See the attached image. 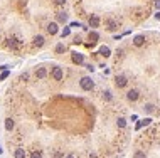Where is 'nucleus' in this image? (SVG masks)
<instances>
[{
	"label": "nucleus",
	"mask_w": 160,
	"mask_h": 158,
	"mask_svg": "<svg viewBox=\"0 0 160 158\" xmlns=\"http://www.w3.org/2000/svg\"><path fill=\"white\" fill-rule=\"evenodd\" d=\"M46 76H47V69H46L44 66H39V67L36 69V78H37V79H44Z\"/></svg>",
	"instance_id": "0eeeda50"
},
{
	"label": "nucleus",
	"mask_w": 160,
	"mask_h": 158,
	"mask_svg": "<svg viewBox=\"0 0 160 158\" xmlns=\"http://www.w3.org/2000/svg\"><path fill=\"white\" fill-rule=\"evenodd\" d=\"M86 69H88V71H91V72H93V71H94V67H93L91 64H88V66H86Z\"/></svg>",
	"instance_id": "c85d7f7f"
},
{
	"label": "nucleus",
	"mask_w": 160,
	"mask_h": 158,
	"mask_svg": "<svg viewBox=\"0 0 160 158\" xmlns=\"http://www.w3.org/2000/svg\"><path fill=\"white\" fill-rule=\"evenodd\" d=\"M62 76H64V72H62V67H59V66H56L54 69L51 71V78L54 79V81H61Z\"/></svg>",
	"instance_id": "f03ea898"
},
{
	"label": "nucleus",
	"mask_w": 160,
	"mask_h": 158,
	"mask_svg": "<svg viewBox=\"0 0 160 158\" xmlns=\"http://www.w3.org/2000/svg\"><path fill=\"white\" fill-rule=\"evenodd\" d=\"M79 84H81V89H84V91H91L94 88V81L91 78H83L79 81Z\"/></svg>",
	"instance_id": "f257e3e1"
},
{
	"label": "nucleus",
	"mask_w": 160,
	"mask_h": 158,
	"mask_svg": "<svg viewBox=\"0 0 160 158\" xmlns=\"http://www.w3.org/2000/svg\"><path fill=\"white\" fill-rule=\"evenodd\" d=\"M5 78H9V72H7V71H3L2 76H0V79H5Z\"/></svg>",
	"instance_id": "bb28decb"
},
{
	"label": "nucleus",
	"mask_w": 160,
	"mask_h": 158,
	"mask_svg": "<svg viewBox=\"0 0 160 158\" xmlns=\"http://www.w3.org/2000/svg\"><path fill=\"white\" fill-rule=\"evenodd\" d=\"M71 27H81V24H79V22H72V24H71Z\"/></svg>",
	"instance_id": "cd10ccee"
},
{
	"label": "nucleus",
	"mask_w": 160,
	"mask_h": 158,
	"mask_svg": "<svg viewBox=\"0 0 160 158\" xmlns=\"http://www.w3.org/2000/svg\"><path fill=\"white\" fill-rule=\"evenodd\" d=\"M0 151H2V148H0Z\"/></svg>",
	"instance_id": "473e14b6"
},
{
	"label": "nucleus",
	"mask_w": 160,
	"mask_h": 158,
	"mask_svg": "<svg viewBox=\"0 0 160 158\" xmlns=\"http://www.w3.org/2000/svg\"><path fill=\"white\" fill-rule=\"evenodd\" d=\"M103 99H105V101H111V99H113L110 91H105V93H103Z\"/></svg>",
	"instance_id": "412c9836"
},
{
	"label": "nucleus",
	"mask_w": 160,
	"mask_h": 158,
	"mask_svg": "<svg viewBox=\"0 0 160 158\" xmlns=\"http://www.w3.org/2000/svg\"><path fill=\"white\" fill-rule=\"evenodd\" d=\"M100 54L103 56V57H108V56H111V50H110V47H106V46H103V47H100Z\"/></svg>",
	"instance_id": "2eb2a0df"
},
{
	"label": "nucleus",
	"mask_w": 160,
	"mask_h": 158,
	"mask_svg": "<svg viewBox=\"0 0 160 158\" xmlns=\"http://www.w3.org/2000/svg\"><path fill=\"white\" fill-rule=\"evenodd\" d=\"M88 39H90L91 44H94V42H98V39H100V34H98L96 30H90V34H88Z\"/></svg>",
	"instance_id": "9b49d317"
},
{
	"label": "nucleus",
	"mask_w": 160,
	"mask_h": 158,
	"mask_svg": "<svg viewBox=\"0 0 160 158\" xmlns=\"http://www.w3.org/2000/svg\"><path fill=\"white\" fill-rule=\"evenodd\" d=\"M54 3H56V5H64L66 0H54Z\"/></svg>",
	"instance_id": "a878e982"
},
{
	"label": "nucleus",
	"mask_w": 160,
	"mask_h": 158,
	"mask_svg": "<svg viewBox=\"0 0 160 158\" xmlns=\"http://www.w3.org/2000/svg\"><path fill=\"white\" fill-rule=\"evenodd\" d=\"M66 158H74V155H72V153H71V155H68V157Z\"/></svg>",
	"instance_id": "2f4dec72"
},
{
	"label": "nucleus",
	"mask_w": 160,
	"mask_h": 158,
	"mask_svg": "<svg viewBox=\"0 0 160 158\" xmlns=\"http://www.w3.org/2000/svg\"><path fill=\"white\" fill-rule=\"evenodd\" d=\"M20 42H17V39H14V37H10V39H7V47H10V49H19Z\"/></svg>",
	"instance_id": "9d476101"
},
{
	"label": "nucleus",
	"mask_w": 160,
	"mask_h": 158,
	"mask_svg": "<svg viewBox=\"0 0 160 158\" xmlns=\"http://www.w3.org/2000/svg\"><path fill=\"white\" fill-rule=\"evenodd\" d=\"M71 57H72V62H74V64H78V66L84 62V56L79 54V52H72V56H71Z\"/></svg>",
	"instance_id": "6e6552de"
},
{
	"label": "nucleus",
	"mask_w": 160,
	"mask_h": 158,
	"mask_svg": "<svg viewBox=\"0 0 160 158\" xmlns=\"http://www.w3.org/2000/svg\"><path fill=\"white\" fill-rule=\"evenodd\" d=\"M88 24H90V27H93V29H96V27H100L101 20H100V17H98L96 14H93V15L90 17V20H88Z\"/></svg>",
	"instance_id": "20e7f679"
},
{
	"label": "nucleus",
	"mask_w": 160,
	"mask_h": 158,
	"mask_svg": "<svg viewBox=\"0 0 160 158\" xmlns=\"http://www.w3.org/2000/svg\"><path fill=\"white\" fill-rule=\"evenodd\" d=\"M69 34H71V29H69V27H64V30H62V34H61V35H62V39H64V37H68Z\"/></svg>",
	"instance_id": "b1692460"
},
{
	"label": "nucleus",
	"mask_w": 160,
	"mask_h": 158,
	"mask_svg": "<svg viewBox=\"0 0 160 158\" xmlns=\"http://www.w3.org/2000/svg\"><path fill=\"white\" fill-rule=\"evenodd\" d=\"M14 157H15V158H25V150H24V148H17V150H15V153H14Z\"/></svg>",
	"instance_id": "dca6fc26"
},
{
	"label": "nucleus",
	"mask_w": 160,
	"mask_h": 158,
	"mask_svg": "<svg viewBox=\"0 0 160 158\" xmlns=\"http://www.w3.org/2000/svg\"><path fill=\"white\" fill-rule=\"evenodd\" d=\"M30 158H42V153H40V151H32Z\"/></svg>",
	"instance_id": "393cba45"
},
{
	"label": "nucleus",
	"mask_w": 160,
	"mask_h": 158,
	"mask_svg": "<svg viewBox=\"0 0 160 158\" xmlns=\"http://www.w3.org/2000/svg\"><path fill=\"white\" fill-rule=\"evenodd\" d=\"M133 44H135L137 47H140V46H143V44H145V35H137V37L133 39Z\"/></svg>",
	"instance_id": "ddd939ff"
},
{
	"label": "nucleus",
	"mask_w": 160,
	"mask_h": 158,
	"mask_svg": "<svg viewBox=\"0 0 160 158\" xmlns=\"http://www.w3.org/2000/svg\"><path fill=\"white\" fill-rule=\"evenodd\" d=\"M126 84H128V79H126V76H116V78H115V86H116V88H125V86H126Z\"/></svg>",
	"instance_id": "7ed1b4c3"
},
{
	"label": "nucleus",
	"mask_w": 160,
	"mask_h": 158,
	"mask_svg": "<svg viewBox=\"0 0 160 158\" xmlns=\"http://www.w3.org/2000/svg\"><path fill=\"white\" fill-rule=\"evenodd\" d=\"M138 98H140V93H138L137 89H130V91L126 93V99L131 101V103H133V101H137Z\"/></svg>",
	"instance_id": "423d86ee"
},
{
	"label": "nucleus",
	"mask_w": 160,
	"mask_h": 158,
	"mask_svg": "<svg viewBox=\"0 0 160 158\" xmlns=\"http://www.w3.org/2000/svg\"><path fill=\"white\" fill-rule=\"evenodd\" d=\"M64 50H66V46H64V44H57V46H56V54H62Z\"/></svg>",
	"instance_id": "aec40b11"
},
{
	"label": "nucleus",
	"mask_w": 160,
	"mask_h": 158,
	"mask_svg": "<svg viewBox=\"0 0 160 158\" xmlns=\"http://www.w3.org/2000/svg\"><path fill=\"white\" fill-rule=\"evenodd\" d=\"M57 30H59L57 22H51L49 25H47V32H49L51 35H56V34H57Z\"/></svg>",
	"instance_id": "1a4fd4ad"
},
{
	"label": "nucleus",
	"mask_w": 160,
	"mask_h": 158,
	"mask_svg": "<svg viewBox=\"0 0 160 158\" xmlns=\"http://www.w3.org/2000/svg\"><path fill=\"white\" fill-rule=\"evenodd\" d=\"M116 126H118V128H125V126H126V119H125V118H118V119H116Z\"/></svg>",
	"instance_id": "a211bd4d"
},
{
	"label": "nucleus",
	"mask_w": 160,
	"mask_h": 158,
	"mask_svg": "<svg viewBox=\"0 0 160 158\" xmlns=\"http://www.w3.org/2000/svg\"><path fill=\"white\" fill-rule=\"evenodd\" d=\"M105 27L108 30H115V29H118V22L115 19H105Z\"/></svg>",
	"instance_id": "39448f33"
},
{
	"label": "nucleus",
	"mask_w": 160,
	"mask_h": 158,
	"mask_svg": "<svg viewBox=\"0 0 160 158\" xmlns=\"http://www.w3.org/2000/svg\"><path fill=\"white\" fill-rule=\"evenodd\" d=\"M150 121H152L150 118H145V119H142L140 123H138V125H137V129L143 128V126H148V125H150Z\"/></svg>",
	"instance_id": "f3484780"
},
{
	"label": "nucleus",
	"mask_w": 160,
	"mask_h": 158,
	"mask_svg": "<svg viewBox=\"0 0 160 158\" xmlns=\"http://www.w3.org/2000/svg\"><path fill=\"white\" fill-rule=\"evenodd\" d=\"M155 19H157V20H160V12H157V14H155Z\"/></svg>",
	"instance_id": "7c9ffc66"
},
{
	"label": "nucleus",
	"mask_w": 160,
	"mask_h": 158,
	"mask_svg": "<svg viewBox=\"0 0 160 158\" xmlns=\"http://www.w3.org/2000/svg\"><path fill=\"white\" fill-rule=\"evenodd\" d=\"M133 158H147V155H145V151H135Z\"/></svg>",
	"instance_id": "5701e85b"
},
{
	"label": "nucleus",
	"mask_w": 160,
	"mask_h": 158,
	"mask_svg": "<svg viewBox=\"0 0 160 158\" xmlns=\"http://www.w3.org/2000/svg\"><path fill=\"white\" fill-rule=\"evenodd\" d=\"M5 128L9 129V131L14 128V119H12V118H7V119H5Z\"/></svg>",
	"instance_id": "6ab92c4d"
},
{
	"label": "nucleus",
	"mask_w": 160,
	"mask_h": 158,
	"mask_svg": "<svg viewBox=\"0 0 160 158\" xmlns=\"http://www.w3.org/2000/svg\"><path fill=\"white\" fill-rule=\"evenodd\" d=\"M56 20L61 22V24H66V22H68V14H66V12H59V14L56 15Z\"/></svg>",
	"instance_id": "f8f14e48"
},
{
	"label": "nucleus",
	"mask_w": 160,
	"mask_h": 158,
	"mask_svg": "<svg viewBox=\"0 0 160 158\" xmlns=\"http://www.w3.org/2000/svg\"><path fill=\"white\" fill-rule=\"evenodd\" d=\"M34 46H36V47H42V46H44V37H42V35H36V37H34Z\"/></svg>",
	"instance_id": "4468645a"
},
{
	"label": "nucleus",
	"mask_w": 160,
	"mask_h": 158,
	"mask_svg": "<svg viewBox=\"0 0 160 158\" xmlns=\"http://www.w3.org/2000/svg\"><path fill=\"white\" fill-rule=\"evenodd\" d=\"M143 109H145L147 113H153V109H155V106H153V104H150V103H148V104H145V106H143Z\"/></svg>",
	"instance_id": "4be33fe9"
},
{
	"label": "nucleus",
	"mask_w": 160,
	"mask_h": 158,
	"mask_svg": "<svg viewBox=\"0 0 160 158\" xmlns=\"http://www.w3.org/2000/svg\"><path fill=\"white\" fill-rule=\"evenodd\" d=\"M155 7H157V9H160V0H155Z\"/></svg>",
	"instance_id": "c756f323"
}]
</instances>
